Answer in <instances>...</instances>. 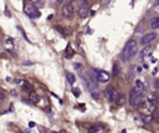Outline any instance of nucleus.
Wrapping results in <instances>:
<instances>
[{"mask_svg":"<svg viewBox=\"0 0 159 133\" xmlns=\"http://www.w3.org/2000/svg\"><path fill=\"white\" fill-rule=\"evenodd\" d=\"M25 14H26L30 19H37V17L40 16V11H39V9H37L32 2L25 4Z\"/></svg>","mask_w":159,"mask_h":133,"instance_id":"nucleus-7","label":"nucleus"},{"mask_svg":"<svg viewBox=\"0 0 159 133\" xmlns=\"http://www.w3.org/2000/svg\"><path fill=\"white\" fill-rule=\"evenodd\" d=\"M155 39H157V34H155V32H149V34H145V35L142 37L140 42H142L143 45H147V44L154 41Z\"/></svg>","mask_w":159,"mask_h":133,"instance_id":"nucleus-10","label":"nucleus"},{"mask_svg":"<svg viewBox=\"0 0 159 133\" xmlns=\"http://www.w3.org/2000/svg\"><path fill=\"white\" fill-rule=\"evenodd\" d=\"M154 12H155V14H158V12H159V11H158V0H157V1H155V4H154Z\"/></svg>","mask_w":159,"mask_h":133,"instance_id":"nucleus-20","label":"nucleus"},{"mask_svg":"<svg viewBox=\"0 0 159 133\" xmlns=\"http://www.w3.org/2000/svg\"><path fill=\"white\" fill-rule=\"evenodd\" d=\"M21 87H22V88H24L25 91H27V92H30V89H31V87H30V85H29L27 82H25V81H24V83L21 85Z\"/></svg>","mask_w":159,"mask_h":133,"instance_id":"nucleus-18","label":"nucleus"},{"mask_svg":"<svg viewBox=\"0 0 159 133\" xmlns=\"http://www.w3.org/2000/svg\"><path fill=\"white\" fill-rule=\"evenodd\" d=\"M140 117L144 119V122H145V123H148V122H150V121H152V116H143V114H142Z\"/></svg>","mask_w":159,"mask_h":133,"instance_id":"nucleus-19","label":"nucleus"},{"mask_svg":"<svg viewBox=\"0 0 159 133\" xmlns=\"http://www.w3.org/2000/svg\"><path fill=\"white\" fill-rule=\"evenodd\" d=\"M62 14L66 19H71L75 15V7H73V4L72 2H67L65 4V6L62 7Z\"/></svg>","mask_w":159,"mask_h":133,"instance_id":"nucleus-9","label":"nucleus"},{"mask_svg":"<svg viewBox=\"0 0 159 133\" xmlns=\"http://www.w3.org/2000/svg\"><path fill=\"white\" fill-rule=\"evenodd\" d=\"M56 1H58V2H63V1H66V0H56Z\"/></svg>","mask_w":159,"mask_h":133,"instance_id":"nucleus-25","label":"nucleus"},{"mask_svg":"<svg viewBox=\"0 0 159 133\" xmlns=\"http://www.w3.org/2000/svg\"><path fill=\"white\" fill-rule=\"evenodd\" d=\"M153 46H145L143 50H142V52H140V57H142V60H148L149 58V56L152 55V52H153Z\"/></svg>","mask_w":159,"mask_h":133,"instance_id":"nucleus-11","label":"nucleus"},{"mask_svg":"<svg viewBox=\"0 0 159 133\" xmlns=\"http://www.w3.org/2000/svg\"><path fill=\"white\" fill-rule=\"evenodd\" d=\"M66 77H67V80H68V82L72 85V83H75V81H76V78H75V76H73V73H71V72H66Z\"/></svg>","mask_w":159,"mask_h":133,"instance_id":"nucleus-15","label":"nucleus"},{"mask_svg":"<svg viewBox=\"0 0 159 133\" xmlns=\"http://www.w3.org/2000/svg\"><path fill=\"white\" fill-rule=\"evenodd\" d=\"M73 93H75V96H78V94H80V92H78V89H77V88H75V89H73Z\"/></svg>","mask_w":159,"mask_h":133,"instance_id":"nucleus-23","label":"nucleus"},{"mask_svg":"<svg viewBox=\"0 0 159 133\" xmlns=\"http://www.w3.org/2000/svg\"><path fill=\"white\" fill-rule=\"evenodd\" d=\"M144 108L149 113H153L154 111H157V94L155 93H150L148 96L147 101H144Z\"/></svg>","mask_w":159,"mask_h":133,"instance_id":"nucleus-4","label":"nucleus"},{"mask_svg":"<svg viewBox=\"0 0 159 133\" xmlns=\"http://www.w3.org/2000/svg\"><path fill=\"white\" fill-rule=\"evenodd\" d=\"M86 85L91 92V94L94 97V98H98L99 97V88H98V85L96 82V80L93 77H91L89 75L86 76Z\"/></svg>","mask_w":159,"mask_h":133,"instance_id":"nucleus-2","label":"nucleus"},{"mask_svg":"<svg viewBox=\"0 0 159 133\" xmlns=\"http://www.w3.org/2000/svg\"><path fill=\"white\" fill-rule=\"evenodd\" d=\"M98 131H99V127L98 126H92V127L88 128V132L89 133H97Z\"/></svg>","mask_w":159,"mask_h":133,"instance_id":"nucleus-16","label":"nucleus"},{"mask_svg":"<svg viewBox=\"0 0 159 133\" xmlns=\"http://www.w3.org/2000/svg\"><path fill=\"white\" fill-rule=\"evenodd\" d=\"M29 98H30V101H31L32 103H36V102L39 101V96H37L36 92H34V91L29 93Z\"/></svg>","mask_w":159,"mask_h":133,"instance_id":"nucleus-14","label":"nucleus"},{"mask_svg":"<svg viewBox=\"0 0 159 133\" xmlns=\"http://www.w3.org/2000/svg\"><path fill=\"white\" fill-rule=\"evenodd\" d=\"M89 14V6H88V1L87 0H80V5H78V16L81 19L87 17V15Z\"/></svg>","mask_w":159,"mask_h":133,"instance_id":"nucleus-8","label":"nucleus"},{"mask_svg":"<svg viewBox=\"0 0 159 133\" xmlns=\"http://www.w3.org/2000/svg\"><path fill=\"white\" fill-rule=\"evenodd\" d=\"M149 26H150V29H153V30H157V29L159 27V17H158V16L153 17V19L149 21Z\"/></svg>","mask_w":159,"mask_h":133,"instance_id":"nucleus-12","label":"nucleus"},{"mask_svg":"<svg viewBox=\"0 0 159 133\" xmlns=\"http://www.w3.org/2000/svg\"><path fill=\"white\" fill-rule=\"evenodd\" d=\"M118 73H119V67L117 63H114L113 65V76L116 77V76H118Z\"/></svg>","mask_w":159,"mask_h":133,"instance_id":"nucleus-17","label":"nucleus"},{"mask_svg":"<svg viewBox=\"0 0 159 133\" xmlns=\"http://www.w3.org/2000/svg\"><path fill=\"white\" fill-rule=\"evenodd\" d=\"M137 51H138V44H137V41L129 40L125 44V46H124V48L122 51V60L125 61V62L129 61L132 57H134L137 55Z\"/></svg>","mask_w":159,"mask_h":133,"instance_id":"nucleus-1","label":"nucleus"},{"mask_svg":"<svg viewBox=\"0 0 159 133\" xmlns=\"http://www.w3.org/2000/svg\"><path fill=\"white\" fill-rule=\"evenodd\" d=\"M104 96H106L107 101H109V102H116V101L118 99V97H119V93H118V91H117L116 87L108 86V87L104 89Z\"/></svg>","mask_w":159,"mask_h":133,"instance_id":"nucleus-6","label":"nucleus"},{"mask_svg":"<svg viewBox=\"0 0 159 133\" xmlns=\"http://www.w3.org/2000/svg\"><path fill=\"white\" fill-rule=\"evenodd\" d=\"M15 82H16L17 85H20V86H21V85L24 83V80H20V78H17V80H15Z\"/></svg>","mask_w":159,"mask_h":133,"instance_id":"nucleus-22","label":"nucleus"},{"mask_svg":"<svg viewBox=\"0 0 159 133\" xmlns=\"http://www.w3.org/2000/svg\"><path fill=\"white\" fill-rule=\"evenodd\" d=\"M143 92L138 91L137 88H133L129 93V104L133 107H138L142 103V98H143Z\"/></svg>","mask_w":159,"mask_h":133,"instance_id":"nucleus-3","label":"nucleus"},{"mask_svg":"<svg viewBox=\"0 0 159 133\" xmlns=\"http://www.w3.org/2000/svg\"><path fill=\"white\" fill-rule=\"evenodd\" d=\"M73 66H75V68H76V70H78V71H80V70H81V68H82V66H81V65H80V63H75V65H73Z\"/></svg>","mask_w":159,"mask_h":133,"instance_id":"nucleus-21","label":"nucleus"},{"mask_svg":"<svg viewBox=\"0 0 159 133\" xmlns=\"http://www.w3.org/2000/svg\"><path fill=\"white\" fill-rule=\"evenodd\" d=\"M93 75L96 77V82H101V83H106L109 81V73L107 71H103V70H97V68H93Z\"/></svg>","mask_w":159,"mask_h":133,"instance_id":"nucleus-5","label":"nucleus"},{"mask_svg":"<svg viewBox=\"0 0 159 133\" xmlns=\"http://www.w3.org/2000/svg\"><path fill=\"white\" fill-rule=\"evenodd\" d=\"M134 88H137L138 91H140V92H143V93H144V91H145V86H144V83H143L142 81H139V80L135 81V87H134Z\"/></svg>","mask_w":159,"mask_h":133,"instance_id":"nucleus-13","label":"nucleus"},{"mask_svg":"<svg viewBox=\"0 0 159 133\" xmlns=\"http://www.w3.org/2000/svg\"><path fill=\"white\" fill-rule=\"evenodd\" d=\"M4 99H5V96H4V94L0 92V101H4Z\"/></svg>","mask_w":159,"mask_h":133,"instance_id":"nucleus-24","label":"nucleus"},{"mask_svg":"<svg viewBox=\"0 0 159 133\" xmlns=\"http://www.w3.org/2000/svg\"><path fill=\"white\" fill-rule=\"evenodd\" d=\"M50 133H58V132H56V131H51Z\"/></svg>","mask_w":159,"mask_h":133,"instance_id":"nucleus-26","label":"nucleus"}]
</instances>
